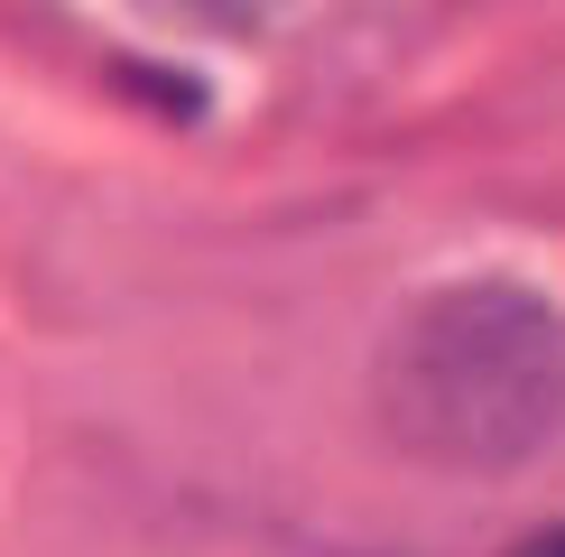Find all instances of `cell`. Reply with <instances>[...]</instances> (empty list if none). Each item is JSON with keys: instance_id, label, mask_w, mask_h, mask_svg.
<instances>
[{"instance_id": "7a4b0ae2", "label": "cell", "mask_w": 565, "mask_h": 557, "mask_svg": "<svg viewBox=\"0 0 565 557\" xmlns=\"http://www.w3.org/2000/svg\"><path fill=\"white\" fill-rule=\"evenodd\" d=\"M529 557H565V529H556V539H537V548H529Z\"/></svg>"}, {"instance_id": "6da1fadb", "label": "cell", "mask_w": 565, "mask_h": 557, "mask_svg": "<svg viewBox=\"0 0 565 557\" xmlns=\"http://www.w3.org/2000/svg\"><path fill=\"white\" fill-rule=\"evenodd\" d=\"M381 418L445 474L520 464L565 428V316L529 288H445L381 354Z\"/></svg>"}]
</instances>
